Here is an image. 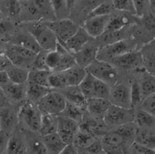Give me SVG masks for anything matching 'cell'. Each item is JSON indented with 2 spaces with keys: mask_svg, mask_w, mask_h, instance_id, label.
I'll list each match as a JSON object with an SVG mask.
<instances>
[{
  "mask_svg": "<svg viewBox=\"0 0 155 154\" xmlns=\"http://www.w3.org/2000/svg\"><path fill=\"white\" fill-rule=\"evenodd\" d=\"M27 30L35 38L39 46L44 51H52L58 45V39L53 30L41 21H28L26 23Z\"/></svg>",
  "mask_w": 155,
  "mask_h": 154,
  "instance_id": "1",
  "label": "cell"
},
{
  "mask_svg": "<svg viewBox=\"0 0 155 154\" xmlns=\"http://www.w3.org/2000/svg\"><path fill=\"white\" fill-rule=\"evenodd\" d=\"M21 2L22 12L24 11L30 16L28 21L45 19L48 22L57 19L50 0H25Z\"/></svg>",
  "mask_w": 155,
  "mask_h": 154,
  "instance_id": "2",
  "label": "cell"
},
{
  "mask_svg": "<svg viewBox=\"0 0 155 154\" xmlns=\"http://www.w3.org/2000/svg\"><path fill=\"white\" fill-rule=\"evenodd\" d=\"M42 113L37 104L30 100L23 102L18 111L19 123L31 132H38L41 126Z\"/></svg>",
  "mask_w": 155,
  "mask_h": 154,
  "instance_id": "3",
  "label": "cell"
},
{
  "mask_svg": "<svg viewBox=\"0 0 155 154\" xmlns=\"http://www.w3.org/2000/svg\"><path fill=\"white\" fill-rule=\"evenodd\" d=\"M85 69L88 74L109 86L114 85L118 81V71L116 67L106 61L96 59Z\"/></svg>",
  "mask_w": 155,
  "mask_h": 154,
  "instance_id": "4",
  "label": "cell"
},
{
  "mask_svg": "<svg viewBox=\"0 0 155 154\" xmlns=\"http://www.w3.org/2000/svg\"><path fill=\"white\" fill-rule=\"evenodd\" d=\"M83 95L87 100L92 98H102L109 99L110 87L109 84L87 73L81 84L78 85Z\"/></svg>",
  "mask_w": 155,
  "mask_h": 154,
  "instance_id": "5",
  "label": "cell"
},
{
  "mask_svg": "<svg viewBox=\"0 0 155 154\" xmlns=\"http://www.w3.org/2000/svg\"><path fill=\"white\" fill-rule=\"evenodd\" d=\"M36 104L42 114L59 116L65 109L67 101L60 91L51 90Z\"/></svg>",
  "mask_w": 155,
  "mask_h": 154,
  "instance_id": "6",
  "label": "cell"
},
{
  "mask_svg": "<svg viewBox=\"0 0 155 154\" xmlns=\"http://www.w3.org/2000/svg\"><path fill=\"white\" fill-rule=\"evenodd\" d=\"M4 54L12 64L28 68L34 64L37 54L22 46L10 44L5 48Z\"/></svg>",
  "mask_w": 155,
  "mask_h": 154,
  "instance_id": "7",
  "label": "cell"
},
{
  "mask_svg": "<svg viewBox=\"0 0 155 154\" xmlns=\"http://www.w3.org/2000/svg\"><path fill=\"white\" fill-rule=\"evenodd\" d=\"M135 112L134 109H126L112 104L104 116L103 120L109 126H119L134 122Z\"/></svg>",
  "mask_w": 155,
  "mask_h": 154,
  "instance_id": "8",
  "label": "cell"
},
{
  "mask_svg": "<svg viewBox=\"0 0 155 154\" xmlns=\"http://www.w3.org/2000/svg\"><path fill=\"white\" fill-rule=\"evenodd\" d=\"M45 23L53 30L58 39V43L62 45L64 44V43L77 31L79 27L74 21L66 18L59 20L45 22Z\"/></svg>",
  "mask_w": 155,
  "mask_h": 154,
  "instance_id": "9",
  "label": "cell"
},
{
  "mask_svg": "<svg viewBox=\"0 0 155 154\" xmlns=\"http://www.w3.org/2000/svg\"><path fill=\"white\" fill-rule=\"evenodd\" d=\"M135 50L134 41L131 40H120L115 42L109 44L103 48L99 49L97 59L103 58H110L113 60L116 57L120 56L125 53Z\"/></svg>",
  "mask_w": 155,
  "mask_h": 154,
  "instance_id": "10",
  "label": "cell"
},
{
  "mask_svg": "<svg viewBox=\"0 0 155 154\" xmlns=\"http://www.w3.org/2000/svg\"><path fill=\"white\" fill-rule=\"evenodd\" d=\"M111 104L118 106L132 109L130 99V85L126 83H116L110 87L109 96Z\"/></svg>",
  "mask_w": 155,
  "mask_h": 154,
  "instance_id": "11",
  "label": "cell"
},
{
  "mask_svg": "<svg viewBox=\"0 0 155 154\" xmlns=\"http://www.w3.org/2000/svg\"><path fill=\"white\" fill-rule=\"evenodd\" d=\"M115 65L125 70H137L143 67V54L139 51L133 50L113 58Z\"/></svg>",
  "mask_w": 155,
  "mask_h": 154,
  "instance_id": "12",
  "label": "cell"
},
{
  "mask_svg": "<svg viewBox=\"0 0 155 154\" xmlns=\"http://www.w3.org/2000/svg\"><path fill=\"white\" fill-rule=\"evenodd\" d=\"M110 15L88 16L84 22L83 28L92 38H97L105 33Z\"/></svg>",
  "mask_w": 155,
  "mask_h": 154,
  "instance_id": "13",
  "label": "cell"
},
{
  "mask_svg": "<svg viewBox=\"0 0 155 154\" xmlns=\"http://www.w3.org/2000/svg\"><path fill=\"white\" fill-rule=\"evenodd\" d=\"M92 37L83 27H78L77 31L64 43V46L68 51L74 54L90 42Z\"/></svg>",
  "mask_w": 155,
  "mask_h": 154,
  "instance_id": "14",
  "label": "cell"
},
{
  "mask_svg": "<svg viewBox=\"0 0 155 154\" xmlns=\"http://www.w3.org/2000/svg\"><path fill=\"white\" fill-rule=\"evenodd\" d=\"M111 102L107 98H92L87 100L86 110L95 119H103Z\"/></svg>",
  "mask_w": 155,
  "mask_h": 154,
  "instance_id": "15",
  "label": "cell"
},
{
  "mask_svg": "<svg viewBox=\"0 0 155 154\" xmlns=\"http://www.w3.org/2000/svg\"><path fill=\"white\" fill-rule=\"evenodd\" d=\"M18 123V112L14 109L5 106L0 109V129L9 133L16 127Z\"/></svg>",
  "mask_w": 155,
  "mask_h": 154,
  "instance_id": "16",
  "label": "cell"
},
{
  "mask_svg": "<svg viewBox=\"0 0 155 154\" xmlns=\"http://www.w3.org/2000/svg\"><path fill=\"white\" fill-rule=\"evenodd\" d=\"M88 44H87L82 49L74 54L76 63L85 68H86L88 65L91 64L97 59L98 51H99V48L96 46L92 44L90 45Z\"/></svg>",
  "mask_w": 155,
  "mask_h": 154,
  "instance_id": "17",
  "label": "cell"
},
{
  "mask_svg": "<svg viewBox=\"0 0 155 154\" xmlns=\"http://www.w3.org/2000/svg\"><path fill=\"white\" fill-rule=\"evenodd\" d=\"M66 101L69 103L79 106L84 110L86 109L87 99L83 95L78 86H67L60 91Z\"/></svg>",
  "mask_w": 155,
  "mask_h": 154,
  "instance_id": "18",
  "label": "cell"
},
{
  "mask_svg": "<svg viewBox=\"0 0 155 154\" xmlns=\"http://www.w3.org/2000/svg\"><path fill=\"white\" fill-rule=\"evenodd\" d=\"M62 72L65 77L67 86H78L88 73L85 67L78 64Z\"/></svg>",
  "mask_w": 155,
  "mask_h": 154,
  "instance_id": "19",
  "label": "cell"
},
{
  "mask_svg": "<svg viewBox=\"0 0 155 154\" xmlns=\"http://www.w3.org/2000/svg\"><path fill=\"white\" fill-rule=\"evenodd\" d=\"M26 84H15L9 82L1 87L8 99L14 102H20L27 96Z\"/></svg>",
  "mask_w": 155,
  "mask_h": 154,
  "instance_id": "20",
  "label": "cell"
},
{
  "mask_svg": "<svg viewBox=\"0 0 155 154\" xmlns=\"http://www.w3.org/2000/svg\"><path fill=\"white\" fill-rule=\"evenodd\" d=\"M11 44L22 46L23 48L33 51L35 54H38L39 52H41L42 51V49L39 46L38 43L37 42L35 38L27 30V32L18 33L16 37H13L12 42Z\"/></svg>",
  "mask_w": 155,
  "mask_h": 154,
  "instance_id": "21",
  "label": "cell"
},
{
  "mask_svg": "<svg viewBox=\"0 0 155 154\" xmlns=\"http://www.w3.org/2000/svg\"><path fill=\"white\" fill-rule=\"evenodd\" d=\"M41 139L46 146L48 153H61L64 147L65 146V144L62 141L58 132L42 136Z\"/></svg>",
  "mask_w": 155,
  "mask_h": 154,
  "instance_id": "22",
  "label": "cell"
},
{
  "mask_svg": "<svg viewBox=\"0 0 155 154\" xmlns=\"http://www.w3.org/2000/svg\"><path fill=\"white\" fill-rule=\"evenodd\" d=\"M132 19L127 15H116L109 18V23L106 26L105 33H117L120 32L122 29L125 26L132 23Z\"/></svg>",
  "mask_w": 155,
  "mask_h": 154,
  "instance_id": "23",
  "label": "cell"
},
{
  "mask_svg": "<svg viewBox=\"0 0 155 154\" xmlns=\"http://www.w3.org/2000/svg\"><path fill=\"white\" fill-rule=\"evenodd\" d=\"M101 142H102V145L122 147L126 151L128 150L127 146L129 148V146H127V144L130 146V143L124 138V136L122 135L120 133H119L116 129L106 133L102 137Z\"/></svg>",
  "mask_w": 155,
  "mask_h": 154,
  "instance_id": "24",
  "label": "cell"
},
{
  "mask_svg": "<svg viewBox=\"0 0 155 154\" xmlns=\"http://www.w3.org/2000/svg\"><path fill=\"white\" fill-rule=\"evenodd\" d=\"M9 78L11 82L15 84H27L30 70L28 68L11 64L6 69Z\"/></svg>",
  "mask_w": 155,
  "mask_h": 154,
  "instance_id": "25",
  "label": "cell"
},
{
  "mask_svg": "<svg viewBox=\"0 0 155 154\" xmlns=\"http://www.w3.org/2000/svg\"><path fill=\"white\" fill-rule=\"evenodd\" d=\"M58 132V116L42 114L38 133L42 136Z\"/></svg>",
  "mask_w": 155,
  "mask_h": 154,
  "instance_id": "26",
  "label": "cell"
},
{
  "mask_svg": "<svg viewBox=\"0 0 155 154\" xmlns=\"http://www.w3.org/2000/svg\"><path fill=\"white\" fill-rule=\"evenodd\" d=\"M51 90L48 87L27 81V96L28 99L37 103L41 98L46 95Z\"/></svg>",
  "mask_w": 155,
  "mask_h": 154,
  "instance_id": "27",
  "label": "cell"
},
{
  "mask_svg": "<svg viewBox=\"0 0 155 154\" xmlns=\"http://www.w3.org/2000/svg\"><path fill=\"white\" fill-rule=\"evenodd\" d=\"M5 152L9 154L27 153V145L22 138L16 135H12L8 139Z\"/></svg>",
  "mask_w": 155,
  "mask_h": 154,
  "instance_id": "28",
  "label": "cell"
},
{
  "mask_svg": "<svg viewBox=\"0 0 155 154\" xmlns=\"http://www.w3.org/2000/svg\"><path fill=\"white\" fill-rule=\"evenodd\" d=\"M134 122L140 128L150 129L155 127V116L142 109L135 112Z\"/></svg>",
  "mask_w": 155,
  "mask_h": 154,
  "instance_id": "29",
  "label": "cell"
},
{
  "mask_svg": "<svg viewBox=\"0 0 155 154\" xmlns=\"http://www.w3.org/2000/svg\"><path fill=\"white\" fill-rule=\"evenodd\" d=\"M78 123L72 119L63 116H58V131L74 133L78 130Z\"/></svg>",
  "mask_w": 155,
  "mask_h": 154,
  "instance_id": "30",
  "label": "cell"
},
{
  "mask_svg": "<svg viewBox=\"0 0 155 154\" xmlns=\"http://www.w3.org/2000/svg\"><path fill=\"white\" fill-rule=\"evenodd\" d=\"M61 56V51L59 43H58V45L54 50L47 51L45 62H46L47 67L50 71H54L56 70L60 62Z\"/></svg>",
  "mask_w": 155,
  "mask_h": 154,
  "instance_id": "31",
  "label": "cell"
},
{
  "mask_svg": "<svg viewBox=\"0 0 155 154\" xmlns=\"http://www.w3.org/2000/svg\"><path fill=\"white\" fill-rule=\"evenodd\" d=\"M139 84L143 99L149 95L155 93L154 75H152V74L148 73L147 74L142 77L140 81H139Z\"/></svg>",
  "mask_w": 155,
  "mask_h": 154,
  "instance_id": "32",
  "label": "cell"
},
{
  "mask_svg": "<svg viewBox=\"0 0 155 154\" xmlns=\"http://www.w3.org/2000/svg\"><path fill=\"white\" fill-rule=\"evenodd\" d=\"M49 70H37L33 69L29 72L28 81L30 82H34L36 84H41L49 88L48 84V77L50 74Z\"/></svg>",
  "mask_w": 155,
  "mask_h": 154,
  "instance_id": "33",
  "label": "cell"
},
{
  "mask_svg": "<svg viewBox=\"0 0 155 154\" xmlns=\"http://www.w3.org/2000/svg\"><path fill=\"white\" fill-rule=\"evenodd\" d=\"M134 141L155 150V134L152 133L148 129H138Z\"/></svg>",
  "mask_w": 155,
  "mask_h": 154,
  "instance_id": "34",
  "label": "cell"
},
{
  "mask_svg": "<svg viewBox=\"0 0 155 154\" xmlns=\"http://www.w3.org/2000/svg\"><path fill=\"white\" fill-rule=\"evenodd\" d=\"M48 84L51 89L61 90L67 87L65 77L62 71H51L48 77Z\"/></svg>",
  "mask_w": 155,
  "mask_h": 154,
  "instance_id": "35",
  "label": "cell"
},
{
  "mask_svg": "<svg viewBox=\"0 0 155 154\" xmlns=\"http://www.w3.org/2000/svg\"><path fill=\"white\" fill-rule=\"evenodd\" d=\"M83 111L84 109L80 108L79 106L67 102L65 109H64L63 112L59 116H66L74 119L78 123H80L83 120Z\"/></svg>",
  "mask_w": 155,
  "mask_h": 154,
  "instance_id": "36",
  "label": "cell"
},
{
  "mask_svg": "<svg viewBox=\"0 0 155 154\" xmlns=\"http://www.w3.org/2000/svg\"><path fill=\"white\" fill-rule=\"evenodd\" d=\"M130 99L132 109L139 106L143 100L139 81H134L130 84Z\"/></svg>",
  "mask_w": 155,
  "mask_h": 154,
  "instance_id": "37",
  "label": "cell"
},
{
  "mask_svg": "<svg viewBox=\"0 0 155 154\" xmlns=\"http://www.w3.org/2000/svg\"><path fill=\"white\" fill-rule=\"evenodd\" d=\"M27 145V152L30 153L44 154L48 153L46 146L44 145L43 140L38 138H34L29 141Z\"/></svg>",
  "mask_w": 155,
  "mask_h": 154,
  "instance_id": "38",
  "label": "cell"
},
{
  "mask_svg": "<svg viewBox=\"0 0 155 154\" xmlns=\"http://www.w3.org/2000/svg\"><path fill=\"white\" fill-rule=\"evenodd\" d=\"M112 5L115 10L127 12L135 15V9L133 0H112Z\"/></svg>",
  "mask_w": 155,
  "mask_h": 154,
  "instance_id": "39",
  "label": "cell"
},
{
  "mask_svg": "<svg viewBox=\"0 0 155 154\" xmlns=\"http://www.w3.org/2000/svg\"><path fill=\"white\" fill-rule=\"evenodd\" d=\"M113 7L112 3L106 2H102L97 5L95 8L91 10L88 16H108L112 13Z\"/></svg>",
  "mask_w": 155,
  "mask_h": 154,
  "instance_id": "40",
  "label": "cell"
},
{
  "mask_svg": "<svg viewBox=\"0 0 155 154\" xmlns=\"http://www.w3.org/2000/svg\"><path fill=\"white\" fill-rule=\"evenodd\" d=\"M5 10L12 17H16L22 12L21 1L19 0H5Z\"/></svg>",
  "mask_w": 155,
  "mask_h": 154,
  "instance_id": "41",
  "label": "cell"
},
{
  "mask_svg": "<svg viewBox=\"0 0 155 154\" xmlns=\"http://www.w3.org/2000/svg\"><path fill=\"white\" fill-rule=\"evenodd\" d=\"M50 1L54 12L56 19L62 17L67 14L69 10L68 9L66 0H50Z\"/></svg>",
  "mask_w": 155,
  "mask_h": 154,
  "instance_id": "42",
  "label": "cell"
},
{
  "mask_svg": "<svg viewBox=\"0 0 155 154\" xmlns=\"http://www.w3.org/2000/svg\"><path fill=\"white\" fill-rule=\"evenodd\" d=\"M13 31L14 26L12 22L4 19H0V41L10 37Z\"/></svg>",
  "mask_w": 155,
  "mask_h": 154,
  "instance_id": "43",
  "label": "cell"
},
{
  "mask_svg": "<svg viewBox=\"0 0 155 154\" xmlns=\"http://www.w3.org/2000/svg\"><path fill=\"white\" fill-rule=\"evenodd\" d=\"M143 54V67L147 73L155 75V54L149 52L146 55Z\"/></svg>",
  "mask_w": 155,
  "mask_h": 154,
  "instance_id": "44",
  "label": "cell"
},
{
  "mask_svg": "<svg viewBox=\"0 0 155 154\" xmlns=\"http://www.w3.org/2000/svg\"><path fill=\"white\" fill-rule=\"evenodd\" d=\"M133 3L135 9V15L141 17L149 12L150 0H133Z\"/></svg>",
  "mask_w": 155,
  "mask_h": 154,
  "instance_id": "45",
  "label": "cell"
},
{
  "mask_svg": "<svg viewBox=\"0 0 155 154\" xmlns=\"http://www.w3.org/2000/svg\"><path fill=\"white\" fill-rule=\"evenodd\" d=\"M128 152L136 154H152L155 153V150L146 146L134 141L128 148Z\"/></svg>",
  "mask_w": 155,
  "mask_h": 154,
  "instance_id": "46",
  "label": "cell"
},
{
  "mask_svg": "<svg viewBox=\"0 0 155 154\" xmlns=\"http://www.w3.org/2000/svg\"><path fill=\"white\" fill-rule=\"evenodd\" d=\"M140 105L141 109L155 116V93L145 98Z\"/></svg>",
  "mask_w": 155,
  "mask_h": 154,
  "instance_id": "47",
  "label": "cell"
},
{
  "mask_svg": "<svg viewBox=\"0 0 155 154\" xmlns=\"http://www.w3.org/2000/svg\"><path fill=\"white\" fill-rule=\"evenodd\" d=\"M47 51H42L37 54L36 57L34 59V61L32 67L33 69H37V70H48L46 66V62H45V57H46Z\"/></svg>",
  "mask_w": 155,
  "mask_h": 154,
  "instance_id": "48",
  "label": "cell"
},
{
  "mask_svg": "<svg viewBox=\"0 0 155 154\" xmlns=\"http://www.w3.org/2000/svg\"><path fill=\"white\" fill-rule=\"evenodd\" d=\"M81 152H85V153H104V151L102 149V142L98 141V140H95L93 143L90 144L88 147L85 148V149L81 150Z\"/></svg>",
  "mask_w": 155,
  "mask_h": 154,
  "instance_id": "49",
  "label": "cell"
},
{
  "mask_svg": "<svg viewBox=\"0 0 155 154\" xmlns=\"http://www.w3.org/2000/svg\"><path fill=\"white\" fill-rule=\"evenodd\" d=\"M8 139H9V137L7 136V133L0 129V153L5 152Z\"/></svg>",
  "mask_w": 155,
  "mask_h": 154,
  "instance_id": "50",
  "label": "cell"
},
{
  "mask_svg": "<svg viewBox=\"0 0 155 154\" xmlns=\"http://www.w3.org/2000/svg\"><path fill=\"white\" fill-rule=\"evenodd\" d=\"M62 154H76L78 153V149L77 148L74 143H70L65 145V146L64 147V149H62L61 152Z\"/></svg>",
  "mask_w": 155,
  "mask_h": 154,
  "instance_id": "51",
  "label": "cell"
},
{
  "mask_svg": "<svg viewBox=\"0 0 155 154\" xmlns=\"http://www.w3.org/2000/svg\"><path fill=\"white\" fill-rule=\"evenodd\" d=\"M12 64L5 54H0V70H5Z\"/></svg>",
  "mask_w": 155,
  "mask_h": 154,
  "instance_id": "52",
  "label": "cell"
},
{
  "mask_svg": "<svg viewBox=\"0 0 155 154\" xmlns=\"http://www.w3.org/2000/svg\"><path fill=\"white\" fill-rule=\"evenodd\" d=\"M78 1L82 2L83 5H85V6H88V7L92 6L93 8H95L97 5H99L101 2H104V0H77V2H78Z\"/></svg>",
  "mask_w": 155,
  "mask_h": 154,
  "instance_id": "53",
  "label": "cell"
},
{
  "mask_svg": "<svg viewBox=\"0 0 155 154\" xmlns=\"http://www.w3.org/2000/svg\"><path fill=\"white\" fill-rule=\"evenodd\" d=\"M9 82L10 80L6 70H0V87H2Z\"/></svg>",
  "mask_w": 155,
  "mask_h": 154,
  "instance_id": "54",
  "label": "cell"
},
{
  "mask_svg": "<svg viewBox=\"0 0 155 154\" xmlns=\"http://www.w3.org/2000/svg\"><path fill=\"white\" fill-rule=\"evenodd\" d=\"M7 97L5 95V93H4L2 88L0 87V109H2L3 107H5V105H6V104H7Z\"/></svg>",
  "mask_w": 155,
  "mask_h": 154,
  "instance_id": "55",
  "label": "cell"
},
{
  "mask_svg": "<svg viewBox=\"0 0 155 154\" xmlns=\"http://www.w3.org/2000/svg\"><path fill=\"white\" fill-rule=\"evenodd\" d=\"M76 2H77V0H66V3H67L68 9L69 11L71 10L74 7V5H76Z\"/></svg>",
  "mask_w": 155,
  "mask_h": 154,
  "instance_id": "56",
  "label": "cell"
},
{
  "mask_svg": "<svg viewBox=\"0 0 155 154\" xmlns=\"http://www.w3.org/2000/svg\"><path fill=\"white\" fill-rule=\"evenodd\" d=\"M150 8L153 12L155 11V0H150Z\"/></svg>",
  "mask_w": 155,
  "mask_h": 154,
  "instance_id": "57",
  "label": "cell"
},
{
  "mask_svg": "<svg viewBox=\"0 0 155 154\" xmlns=\"http://www.w3.org/2000/svg\"><path fill=\"white\" fill-rule=\"evenodd\" d=\"M3 19V12H2V9L0 7V19Z\"/></svg>",
  "mask_w": 155,
  "mask_h": 154,
  "instance_id": "58",
  "label": "cell"
},
{
  "mask_svg": "<svg viewBox=\"0 0 155 154\" xmlns=\"http://www.w3.org/2000/svg\"><path fill=\"white\" fill-rule=\"evenodd\" d=\"M2 48H1V45H0V54H2Z\"/></svg>",
  "mask_w": 155,
  "mask_h": 154,
  "instance_id": "59",
  "label": "cell"
},
{
  "mask_svg": "<svg viewBox=\"0 0 155 154\" xmlns=\"http://www.w3.org/2000/svg\"><path fill=\"white\" fill-rule=\"evenodd\" d=\"M153 12V16H154V17H155V11H154V12Z\"/></svg>",
  "mask_w": 155,
  "mask_h": 154,
  "instance_id": "60",
  "label": "cell"
},
{
  "mask_svg": "<svg viewBox=\"0 0 155 154\" xmlns=\"http://www.w3.org/2000/svg\"><path fill=\"white\" fill-rule=\"evenodd\" d=\"M19 1H25V0H19Z\"/></svg>",
  "mask_w": 155,
  "mask_h": 154,
  "instance_id": "61",
  "label": "cell"
}]
</instances>
